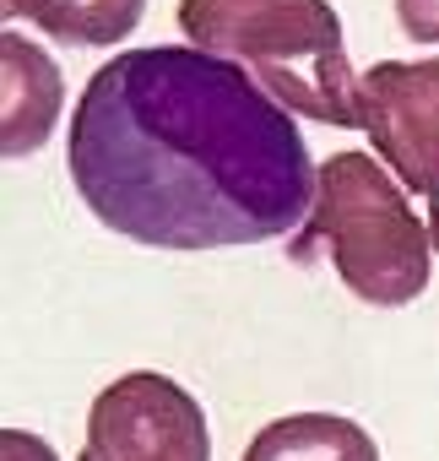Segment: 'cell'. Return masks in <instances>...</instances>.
Segmentation results:
<instances>
[{
	"mask_svg": "<svg viewBox=\"0 0 439 461\" xmlns=\"http://www.w3.org/2000/svg\"><path fill=\"white\" fill-rule=\"evenodd\" d=\"M374 158L423 201L439 195V60H380L358 82Z\"/></svg>",
	"mask_w": 439,
	"mask_h": 461,
	"instance_id": "cell-5",
	"label": "cell"
},
{
	"mask_svg": "<svg viewBox=\"0 0 439 461\" xmlns=\"http://www.w3.org/2000/svg\"><path fill=\"white\" fill-rule=\"evenodd\" d=\"M245 461H380V445L342 412H288L245 445Z\"/></svg>",
	"mask_w": 439,
	"mask_h": 461,
	"instance_id": "cell-7",
	"label": "cell"
},
{
	"mask_svg": "<svg viewBox=\"0 0 439 461\" xmlns=\"http://www.w3.org/2000/svg\"><path fill=\"white\" fill-rule=\"evenodd\" d=\"M320 245L342 288L374 310H401L428 288V217L407 206L401 185L385 174L380 158L331 152L320 163L315 206L293 234V261L309 267Z\"/></svg>",
	"mask_w": 439,
	"mask_h": 461,
	"instance_id": "cell-3",
	"label": "cell"
},
{
	"mask_svg": "<svg viewBox=\"0 0 439 461\" xmlns=\"http://www.w3.org/2000/svg\"><path fill=\"white\" fill-rule=\"evenodd\" d=\"M396 23L412 44H439V0H396Z\"/></svg>",
	"mask_w": 439,
	"mask_h": 461,
	"instance_id": "cell-9",
	"label": "cell"
},
{
	"mask_svg": "<svg viewBox=\"0 0 439 461\" xmlns=\"http://www.w3.org/2000/svg\"><path fill=\"white\" fill-rule=\"evenodd\" d=\"M66 158L87 212L147 250L266 245L309 217L320 185L293 114L195 44L125 50L93 71Z\"/></svg>",
	"mask_w": 439,
	"mask_h": 461,
	"instance_id": "cell-1",
	"label": "cell"
},
{
	"mask_svg": "<svg viewBox=\"0 0 439 461\" xmlns=\"http://www.w3.org/2000/svg\"><path fill=\"white\" fill-rule=\"evenodd\" d=\"M60 109H66L60 66L33 39L6 28V33H0V120H6V131H0V152H6V158H33L49 141Z\"/></svg>",
	"mask_w": 439,
	"mask_h": 461,
	"instance_id": "cell-6",
	"label": "cell"
},
{
	"mask_svg": "<svg viewBox=\"0 0 439 461\" xmlns=\"http://www.w3.org/2000/svg\"><path fill=\"white\" fill-rule=\"evenodd\" d=\"M0 461H55V450L28 429H0Z\"/></svg>",
	"mask_w": 439,
	"mask_h": 461,
	"instance_id": "cell-10",
	"label": "cell"
},
{
	"mask_svg": "<svg viewBox=\"0 0 439 461\" xmlns=\"http://www.w3.org/2000/svg\"><path fill=\"white\" fill-rule=\"evenodd\" d=\"M76 461H211L206 412L179 380L130 369L93 396Z\"/></svg>",
	"mask_w": 439,
	"mask_h": 461,
	"instance_id": "cell-4",
	"label": "cell"
},
{
	"mask_svg": "<svg viewBox=\"0 0 439 461\" xmlns=\"http://www.w3.org/2000/svg\"><path fill=\"white\" fill-rule=\"evenodd\" d=\"M179 28L195 50L250 71L288 114L363 131V77L331 0H179Z\"/></svg>",
	"mask_w": 439,
	"mask_h": 461,
	"instance_id": "cell-2",
	"label": "cell"
},
{
	"mask_svg": "<svg viewBox=\"0 0 439 461\" xmlns=\"http://www.w3.org/2000/svg\"><path fill=\"white\" fill-rule=\"evenodd\" d=\"M12 23H33L71 50H103L141 28L147 0H0Z\"/></svg>",
	"mask_w": 439,
	"mask_h": 461,
	"instance_id": "cell-8",
	"label": "cell"
}]
</instances>
